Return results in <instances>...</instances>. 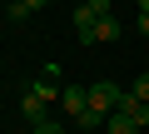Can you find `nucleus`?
<instances>
[{"label": "nucleus", "mask_w": 149, "mask_h": 134, "mask_svg": "<svg viewBox=\"0 0 149 134\" xmlns=\"http://www.w3.org/2000/svg\"><path fill=\"white\" fill-rule=\"evenodd\" d=\"M104 124H109V134H139V124H134L129 114H119V109H114V114H109Z\"/></svg>", "instance_id": "obj_5"}, {"label": "nucleus", "mask_w": 149, "mask_h": 134, "mask_svg": "<svg viewBox=\"0 0 149 134\" xmlns=\"http://www.w3.org/2000/svg\"><path fill=\"white\" fill-rule=\"evenodd\" d=\"M20 114H25V124H30V129H35V124H40V119H45V99H40V94H30V90H25V99H20Z\"/></svg>", "instance_id": "obj_4"}, {"label": "nucleus", "mask_w": 149, "mask_h": 134, "mask_svg": "<svg viewBox=\"0 0 149 134\" xmlns=\"http://www.w3.org/2000/svg\"><path fill=\"white\" fill-rule=\"evenodd\" d=\"M119 94H124L119 85H109V80H95V85H90V109H95L100 119H109V114L119 109Z\"/></svg>", "instance_id": "obj_1"}, {"label": "nucleus", "mask_w": 149, "mask_h": 134, "mask_svg": "<svg viewBox=\"0 0 149 134\" xmlns=\"http://www.w3.org/2000/svg\"><path fill=\"white\" fill-rule=\"evenodd\" d=\"M139 35H149V15H139Z\"/></svg>", "instance_id": "obj_11"}, {"label": "nucleus", "mask_w": 149, "mask_h": 134, "mask_svg": "<svg viewBox=\"0 0 149 134\" xmlns=\"http://www.w3.org/2000/svg\"><path fill=\"white\" fill-rule=\"evenodd\" d=\"M20 5H25V10H30V15H35V10H40V5H50V0H20Z\"/></svg>", "instance_id": "obj_10"}, {"label": "nucleus", "mask_w": 149, "mask_h": 134, "mask_svg": "<svg viewBox=\"0 0 149 134\" xmlns=\"http://www.w3.org/2000/svg\"><path fill=\"white\" fill-rule=\"evenodd\" d=\"M129 94H134V99H139V104H149V75H139V80H134V90H129Z\"/></svg>", "instance_id": "obj_8"}, {"label": "nucleus", "mask_w": 149, "mask_h": 134, "mask_svg": "<svg viewBox=\"0 0 149 134\" xmlns=\"http://www.w3.org/2000/svg\"><path fill=\"white\" fill-rule=\"evenodd\" d=\"M139 15H149V0H139Z\"/></svg>", "instance_id": "obj_12"}, {"label": "nucleus", "mask_w": 149, "mask_h": 134, "mask_svg": "<svg viewBox=\"0 0 149 134\" xmlns=\"http://www.w3.org/2000/svg\"><path fill=\"white\" fill-rule=\"evenodd\" d=\"M95 25H100V15H95L90 5L74 10V35H80V40H90V45H95Z\"/></svg>", "instance_id": "obj_3"}, {"label": "nucleus", "mask_w": 149, "mask_h": 134, "mask_svg": "<svg viewBox=\"0 0 149 134\" xmlns=\"http://www.w3.org/2000/svg\"><path fill=\"white\" fill-rule=\"evenodd\" d=\"M60 104H65V114H70V119H80V114L90 109V85H65Z\"/></svg>", "instance_id": "obj_2"}, {"label": "nucleus", "mask_w": 149, "mask_h": 134, "mask_svg": "<svg viewBox=\"0 0 149 134\" xmlns=\"http://www.w3.org/2000/svg\"><path fill=\"white\" fill-rule=\"evenodd\" d=\"M30 134H60V124H55V119H40V124H35Z\"/></svg>", "instance_id": "obj_9"}, {"label": "nucleus", "mask_w": 149, "mask_h": 134, "mask_svg": "<svg viewBox=\"0 0 149 134\" xmlns=\"http://www.w3.org/2000/svg\"><path fill=\"white\" fill-rule=\"evenodd\" d=\"M30 94H40V99H45V104H50V99H55V94H65V85H60V90H55V85H50V75H45V80H35V85H30Z\"/></svg>", "instance_id": "obj_7"}, {"label": "nucleus", "mask_w": 149, "mask_h": 134, "mask_svg": "<svg viewBox=\"0 0 149 134\" xmlns=\"http://www.w3.org/2000/svg\"><path fill=\"white\" fill-rule=\"evenodd\" d=\"M114 35H119V20H114V15H104V20L95 25V45H100V40H114Z\"/></svg>", "instance_id": "obj_6"}]
</instances>
